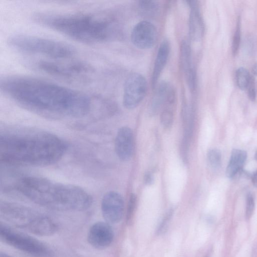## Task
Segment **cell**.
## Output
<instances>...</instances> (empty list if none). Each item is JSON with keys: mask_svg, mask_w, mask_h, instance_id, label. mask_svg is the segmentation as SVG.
<instances>
[{"mask_svg": "<svg viewBox=\"0 0 257 257\" xmlns=\"http://www.w3.org/2000/svg\"><path fill=\"white\" fill-rule=\"evenodd\" d=\"M0 88L17 104L40 113L79 118L92 108V98L84 93L34 77L5 76L0 81Z\"/></svg>", "mask_w": 257, "mask_h": 257, "instance_id": "6da1fadb", "label": "cell"}, {"mask_svg": "<svg viewBox=\"0 0 257 257\" xmlns=\"http://www.w3.org/2000/svg\"><path fill=\"white\" fill-rule=\"evenodd\" d=\"M67 148L63 139L48 132L5 133L0 137V161L15 166H48L60 160Z\"/></svg>", "mask_w": 257, "mask_h": 257, "instance_id": "7a4b0ae2", "label": "cell"}, {"mask_svg": "<svg viewBox=\"0 0 257 257\" xmlns=\"http://www.w3.org/2000/svg\"><path fill=\"white\" fill-rule=\"evenodd\" d=\"M39 24L79 43L97 45L114 40L118 34L113 21L92 13L57 15L39 14Z\"/></svg>", "mask_w": 257, "mask_h": 257, "instance_id": "3957f363", "label": "cell"}, {"mask_svg": "<svg viewBox=\"0 0 257 257\" xmlns=\"http://www.w3.org/2000/svg\"><path fill=\"white\" fill-rule=\"evenodd\" d=\"M16 188L32 201L56 210L83 211L89 208L93 201L92 196L81 187L42 177H23Z\"/></svg>", "mask_w": 257, "mask_h": 257, "instance_id": "277c9868", "label": "cell"}, {"mask_svg": "<svg viewBox=\"0 0 257 257\" xmlns=\"http://www.w3.org/2000/svg\"><path fill=\"white\" fill-rule=\"evenodd\" d=\"M1 216L12 225L40 236H51L58 230L56 222L50 217L31 208L4 202L0 209Z\"/></svg>", "mask_w": 257, "mask_h": 257, "instance_id": "5b68a950", "label": "cell"}, {"mask_svg": "<svg viewBox=\"0 0 257 257\" xmlns=\"http://www.w3.org/2000/svg\"><path fill=\"white\" fill-rule=\"evenodd\" d=\"M8 44L17 51L49 60H70L76 54V49L68 44L29 35H14L9 38Z\"/></svg>", "mask_w": 257, "mask_h": 257, "instance_id": "8992f818", "label": "cell"}, {"mask_svg": "<svg viewBox=\"0 0 257 257\" xmlns=\"http://www.w3.org/2000/svg\"><path fill=\"white\" fill-rule=\"evenodd\" d=\"M29 67L49 76L68 81L83 80L90 77L94 69L83 61L67 60H41L30 62Z\"/></svg>", "mask_w": 257, "mask_h": 257, "instance_id": "52a82bcc", "label": "cell"}, {"mask_svg": "<svg viewBox=\"0 0 257 257\" xmlns=\"http://www.w3.org/2000/svg\"><path fill=\"white\" fill-rule=\"evenodd\" d=\"M0 238L5 243L35 256L51 257L53 254L51 248L43 242L2 223Z\"/></svg>", "mask_w": 257, "mask_h": 257, "instance_id": "ba28073f", "label": "cell"}, {"mask_svg": "<svg viewBox=\"0 0 257 257\" xmlns=\"http://www.w3.org/2000/svg\"><path fill=\"white\" fill-rule=\"evenodd\" d=\"M147 88V83L144 76L138 73L130 75L124 86V107L129 110L136 108L145 98Z\"/></svg>", "mask_w": 257, "mask_h": 257, "instance_id": "9c48e42d", "label": "cell"}, {"mask_svg": "<svg viewBox=\"0 0 257 257\" xmlns=\"http://www.w3.org/2000/svg\"><path fill=\"white\" fill-rule=\"evenodd\" d=\"M101 208L103 217L107 222L118 223L124 215V199L120 193L115 191H109L102 198Z\"/></svg>", "mask_w": 257, "mask_h": 257, "instance_id": "30bf717a", "label": "cell"}, {"mask_svg": "<svg viewBox=\"0 0 257 257\" xmlns=\"http://www.w3.org/2000/svg\"><path fill=\"white\" fill-rule=\"evenodd\" d=\"M157 39V31L155 27L148 22L138 23L131 34V41L137 48L146 50L152 48Z\"/></svg>", "mask_w": 257, "mask_h": 257, "instance_id": "8fae6325", "label": "cell"}, {"mask_svg": "<svg viewBox=\"0 0 257 257\" xmlns=\"http://www.w3.org/2000/svg\"><path fill=\"white\" fill-rule=\"evenodd\" d=\"M114 234L112 227L107 222L99 221L94 223L90 228L88 240L94 247L103 249L112 243Z\"/></svg>", "mask_w": 257, "mask_h": 257, "instance_id": "7c38bea8", "label": "cell"}, {"mask_svg": "<svg viewBox=\"0 0 257 257\" xmlns=\"http://www.w3.org/2000/svg\"><path fill=\"white\" fill-rule=\"evenodd\" d=\"M134 145L132 130L128 127L120 129L115 142V149L118 157L123 161L130 160L133 155Z\"/></svg>", "mask_w": 257, "mask_h": 257, "instance_id": "4fadbf2b", "label": "cell"}, {"mask_svg": "<svg viewBox=\"0 0 257 257\" xmlns=\"http://www.w3.org/2000/svg\"><path fill=\"white\" fill-rule=\"evenodd\" d=\"M180 65L188 85L191 91H193L196 86V76L193 66L191 50L186 42H183L181 47Z\"/></svg>", "mask_w": 257, "mask_h": 257, "instance_id": "5bb4252c", "label": "cell"}, {"mask_svg": "<svg viewBox=\"0 0 257 257\" xmlns=\"http://www.w3.org/2000/svg\"><path fill=\"white\" fill-rule=\"evenodd\" d=\"M187 3L191 9L189 24L190 38L193 41H199L203 35L204 25L197 2L190 1Z\"/></svg>", "mask_w": 257, "mask_h": 257, "instance_id": "9a60e30c", "label": "cell"}, {"mask_svg": "<svg viewBox=\"0 0 257 257\" xmlns=\"http://www.w3.org/2000/svg\"><path fill=\"white\" fill-rule=\"evenodd\" d=\"M170 44L168 41L164 40L161 44L155 59L152 75V87L156 88L158 81L164 69L170 54Z\"/></svg>", "mask_w": 257, "mask_h": 257, "instance_id": "2e32d148", "label": "cell"}, {"mask_svg": "<svg viewBox=\"0 0 257 257\" xmlns=\"http://www.w3.org/2000/svg\"><path fill=\"white\" fill-rule=\"evenodd\" d=\"M246 158L247 153L245 151L233 149L226 169V176L229 178L235 177L242 170Z\"/></svg>", "mask_w": 257, "mask_h": 257, "instance_id": "e0dca14e", "label": "cell"}, {"mask_svg": "<svg viewBox=\"0 0 257 257\" xmlns=\"http://www.w3.org/2000/svg\"><path fill=\"white\" fill-rule=\"evenodd\" d=\"M171 86L166 82H161L156 90L150 106V112L154 115L163 108Z\"/></svg>", "mask_w": 257, "mask_h": 257, "instance_id": "ac0fdd59", "label": "cell"}, {"mask_svg": "<svg viewBox=\"0 0 257 257\" xmlns=\"http://www.w3.org/2000/svg\"><path fill=\"white\" fill-rule=\"evenodd\" d=\"M251 77L245 69L238 68L235 72V80L237 87L240 90H246Z\"/></svg>", "mask_w": 257, "mask_h": 257, "instance_id": "d6986e66", "label": "cell"}, {"mask_svg": "<svg viewBox=\"0 0 257 257\" xmlns=\"http://www.w3.org/2000/svg\"><path fill=\"white\" fill-rule=\"evenodd\" d=\"M221 153L217 149H212L207 153V158L210 165L214 168H219L221 164Z\"/></svg>", "mask_w": 257, "mask_h": 257, "instance_id": "ffe728a7", "label": "cell"}, {"mask_svg": "<svg viewBox=\"0 0 257 257\" xmlns=\"http://www.w3.org/2000/svg\"><path fill=\"white\" fill-rule=\"evenodd\" d=\"M137 205V196L132 193L130 195L126 213V221L128 224H131L134 212Z\"/></svg>", "mask_w": 257, "mask_h": 257, "instance_id": "44dd1931", "label": "cell"}, {"mask_svg": "<svg viewBox=\"0 0 257 257\" xmlns=\"http://www.w3.org/2000/svg\"><path fill=\"white\" fill-rule=\"evenodd\" d=\"M240 19H238L236 27L232 39L231 46V52L233 56H236L239 50L240 43Z\"/></svg>", "mask_w": 257, "mask_h": 257, "instance_id": "7402d4cb", "label": "cell"}, {"mask_svg": "<svg viewBox=\"0 0 257 257\" xmlns=\"http://www.w3.org/2000/svg\"><path fill=\"white\" fill-rule=\"evenodd\" d=\"M139 7L143 12L149 16L154 14L158 10V4L153 1L140 2Z\"/></svg>", "mask_w": 257, "mask_h": 257, "instance_id": "603a6c76", "label": "cell"}, {"mask_svg": "<svg viewBox=\"0 0 257 257\" xmlns=\"http://www.w3.org/2000/svg\"><path fill=\"white\" fill-rule=\"evenodd\" d=\"M173 112L163 110L160 117L162 125L166 129L170 128L173 124Z\"/></svg>", "mask_w": 257, "mask_h": 257, "instance_id": "cb8c5ba5", "label": "cell"}, {"mask_svg": "<svg viewBox=\"0 0 257 257\" xmlns=\"http://www.w3.org/2000/svg\"><path fill=\"white\" fill-rule=\"evenodd\" d=\"M254 200L252 195L249 193L246 196L245 216L249 219L253 213L254 209Z\"/></svg>", "mask_w": 257, "mask_h": 257, "instance_id": "d4e9b609", "label": "cell"}, {"mask_svg": "<svg viewBox=\"0 0 257 257\" xmlns=\"http://www.w3.org/2000/svg\"><path fill=\"white\" fill-rule=\"evenodd\" d=\"M246 90H247V96L249 100L251 101H254L256 99V93L254 80L252 77H251Z\"/></svg>", "mask_w": 257, "mask_h": 257, "instance_id": "484cf974", "label": "cell"}, {"mask_svg": "<svg viewBox=\"0 0 257 257\" xmlns=\"http://www.w3.org/2000/svg\"><path fill=\"white\" fill-rule=\"evenodd\" d=\"M172 214V212L171 211H169L162 220V221L160 223V226L158 229V233H163V232H165L166 229L167 228V226L168 225Z\"/></svg>", "mask_w": 257, "mask_h": 257, "instance_id": "4316f807", "label": "cell"}, {"mask_svg": "<svg viewBox=\"0 0 257 257\" xmlns=\"http://www.w3.org/2000/svg\"><path fill=\"white\" fill-rule=\"evenodd\" d=\"M145 183L147 185H150L154 183V178L152 174L150 172L146 173L144 177Z\"/></svg>", "mask_w": 257, "mask_h": 257, "instance_id": "83f0119b", "label": "cell"}, {"mask_svg": "<svg viewBox=\"0 0 257 257\" xmlns=\"http://www.w3.org/2000/svg\"><path fill=\"white\" fill-rule=\"evenodd\" d=\"M251 179L252 184L257 187V170L251 175Z\"/></svg>", "mask_w": 257, "mask_h": 257, "instance_id": "f1b7e54d", "label": "cell"}, {"mask_svg": "<svg viewBox=\"0 0 257 257\" xmlns=\"http://www.w3.org/2000/svg\"><path fill=\"white\" fill-rule=\"evenodd\" d=\"M251 257H257V244L254 245L252 248Z\"/></svg>", "mask_w": 257, "mask_h": 257, "instance_id": "f546056e", "label": "cell"}, {"mask_svg": "<svg viewBox=\"0 0 257 257\" xmlns=\"http://www.w3.org/2000/svg\"><path fill=\"white\" fill-rule=\"evenodd\" d=\"M252 73L254 75L257 76V64L255 65L252 70Z\"/></svg>", "mask_w": 257, "mask_h": 257, "instance_id": "4dcf8cb0", "label": "cell"}, {"mask_svg": "<svg viewBox=\"0 0 257 257\" xmlns=\"http://www.w3.org/2000/svg\"><path fill=\"white\" fill-rule=\"evenodd\" d=\"M0 257H14L8 254H7L6 253L2 252L1 254H0Z\"/></svg>", "mask_w": 257, "mask_h": 257, "instance_id": "1f68e13d", "label": "cell"}, {"mask_svg": "<svg viewBox=\"0 0 257 257\" xmlns=\"http://www.w3.org/2000/svg\"><path fill=\"white\" fill-rule=\"evenodd\" d=\"M254 159L256 161H257V150L255 153V155H254Z\"/></svg>", "mask_w": 257, "mask_h": 257, "instance_id": "d6a6232c", "label": "cell"}]
</instances>
